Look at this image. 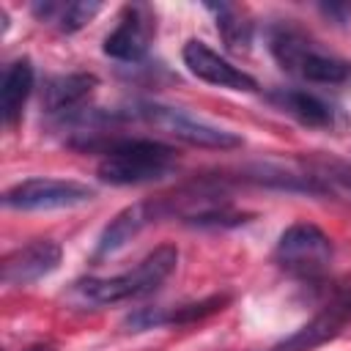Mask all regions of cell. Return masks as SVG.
Masks as SVG:
<instances>
[{"label":"cell","instance_id":"6da1fadb","mask_svg":"<svg viewBox=\"0 0 351 351\" xmlns=\"http://www.w3.org/2000/svg\"><path fill=\"white\" fill-rule=\"evenodd\" d=\"M178 250L173 244H162L154 252H148L132 271L115 274V277H88L77 282V291L93 302V304H115L129 302L154 293L176 269Z\"/></svg>","mask_w":351,"mask_h":351},{"label":"cell","instance_id":"e0dca14e","mask_svg":"<svg viewBox=\"0 0 351 351\" xmlns=\"http://www.w3.org/2000/svg\"><path fill=\"white\" fill-rule=\"evenodd\" d=\"M228 304V296H208V299H200V302H192V304H184V307H176L173 313H162V324H189V321H200L211 313H219L222 307Z\"/></svg>","mask_w":351,"mask_h":351},{"label":"cell","instance_id":"5bb4252c","mask_svg":"<svg viewBox=\"0 0 351 351\" xmlns=\"http://www.w3.org/2000/svg\"><path fill=\"white\" fill-rule=\"evenodd\" d=\"M269 99H271L285 115L296 118V121L304 123V126H329L332 118H335L332 107H329L324 99H318V96H313V93H307V90L280 88V90H274Z\"/></svg>","mask_w":351,"mask_h":351},{"label":"cell","instance_id":"7c38bea8","mask_svg":"<svg viewBox=\"0 0 351 351\" xmlns=\"http://www.w3.org/2000/svg\"><path fill=\"white\" fill-rule=\"evenodd\" d=\"M99 85V80L88 71H74V74H60V77H52L44 88V107L47 112H69L74 107H80L90 93L93 88Z\"/></svg>","mask_w":351,"mask_h":351},{"label":"cell","instance_id":"5b68a950","mask_svg":"<svg viewBox=\"0 0 351 351\" xmlns=\"http://www.w3.org/2000/svg\"><path fill=\"white\" fill-rule=\"evenodd\" d=\"M134 115H140L145 123L156 126V129H165L170 132L173 137L189 143V145H200V148H236L241 145V137L222 129V126H214L181 107H167V104H140L134 110Z\"/></svg>","mask_w":351,"mask_h":351},{"label":"cell","instance_id":"7a4b0ae2","mask_svg":"<svg viewBox=\"0 0 351 351\" xmlns=\"http://www.w3.org/2000/svg\"><path fill=\"white\" fill-rule=\"evenodd\" d=\"M176 165V148L156 140H118L99 162V178L112 186H137L165 178Z\"/></svg>","mask_w":351,"mask_h":351},{"label":"cell","instance_id":"9a60e30c","mask_svg":"<svg viewBox=\"0 0 351 351\" xmlns=\"http://www.w3.org/2000/svg\"><path fill=\"white\" fill-rule=\"evenodd\" d=\"M41 19L47 22H58V27L63 33H74L80 27H85L99 11H101V3L96 0H88V3H44V5H36L33 8Z\"/></svg>","mask_w":351,"mask_h":351},{"label":"cell","instance_id":"ac0fdd59","mask_svg":"<svg viewBox=\"0 0 351 351\" xmlns=\"http://www.w3.org/2000/svg\"><path fill=\"white\" fill-rule=\"evenodd\" d=\"M315 181L326 178L329 184H335L337 189L351 192V165L348 162H337V159H324L318 162V173L313 176Z\"/></svg>","mask_w":351,"mask_h":351},{"label":"cell","instance_id":"d6986e66","mask_svg":"<svg viewBox=\"0 0 351 351\" xmlns=\"http://www.w3.org/2000/svg\"><path fill=\"white\" fill-rule=\"evenodd\" d=\"M27 351H55L52 346H33V348H27Z\"/></svg>","mask_w":351,"mask_h":351},{"label":"cell","instance_id":"9c48e42d","mask_svg":"<svg viewBox=\"0 0 351 351\" xmlns=\"http://www.w3.org/2000/svg\"><path fill=\"white\" fill-rule=\"evenodd\" d=\"M348 321H351V288L340 291L332 304H326L310 324H304L288 340L277 343L271 351H313V348L324 346L326 340L337 337Z\"/></svg>","mask_w":351,"mask_h":351},{"label":"cell","instance_id":"2e32d148","mask_svg":"<svg viewBox=\"0 0 351 351\" xmlns=\"http://www.w3.org/2000/svg\"><path fill=\"white\" fill-rule=\"evenodd\" d=\"M208 8L217 14V27H219L225 44H228L233 52L247 49L250 41H252V22H247L244 14H241L236 5H228V3L208 5Z\"/></svg>","mask_w":351,"mask_h":351},{"label":"cell","instance_id":"3957f363","mask_svg":"<svg viewBox=\"0 0 351 351\" xmlns=\"http://www.w3.org/2000/svg\"><path fill=\"white\" fill-rule=\"evenodd\" d=\"M269 49L285 71H291L307 82L335 85V82L348 80V74H351V66L343 58H335V55L318 49L315 41H310L302 30H296L291 25H277L269 33Z\"/></svg>","mask_w":351,"mask_h":351},{"label":"cell","instance_id":"30bf717a","mask_svg":"<svg viewBox=\"0 0 351 351\" xmlns=\"http://www.w3.org/2000/svg\"><path fill=\"white\" fill-rule=\"evenodd\" d=\"M181 58H184L186 69H189L197 80H206V82H211V85L230 88V90H255V88H258V82H255L247 71L236 69L233 63H228L225 58H219L208 44H203V41H197V38H189V41L184 44Z\"/></svg>","mask_w":351,"mask_h":351},{"label":"cell","instance_id":"8992f818","mask_svg":"<svg viewBox=\"0 0 351 351\" xmlns=\"http://www.w3.org/2000/svg\"><path fill=\"white\" fill-rule=\"evenodd\" d=\"M96 192L88 184L66 178H27L3 192V206L16 211H52L90 203Z\"/></svg>","mask_w":351,"mask_h":351},{"label":"cell","instance_id":"8fae6325","mask_svg":"<svg viewBox=\"0 0 351 351\" xmlns=\"http://www.w3.org/2000/svg\"><path fill=\"white\" fill-rule=\"evenodd\" d=\"M165 214V206L162 200H145V203H134V206H126L121 214H115V219L104 228V233L99 236V247H96V255L104 258V255H112L118 250H123L145 225H151L156 217Z\"/></svg>","mask_w":351,"mask_h":351},{"label":"cell","instance_id":"277c9868","mask_svg":"<svg viewBox=\"0 0 351 351\" xmlns=\"http://www.w3.org/2000/svg\"><path fill=\"white\" fill-rule=\"evenodd\" d=\"M274 258H277L280 269H285L291 277L313 282L329 271L332 239L310 222H296L280 236Z\"/></svg>","mask_w":351,"mask_h":351},{"label":"cell","instance_id":"4fadbf2b","mask_svg":"<svg viewBox=\"0 0 351 351\" xmlns=\"http://www.w3.org/2000/svg\"><path fill=\"white\" fill-rule=\"evenodd\" d=\"M30 90H33V66H30V60L27 58L14 60L5 69L3 85H0V118H3V123H8V126L16 123Z\"/></svg>","mask_w":351,"mask_h":351},{"label":"cell","instance_id":"52a82bcc","mask_svg":"<svg viewBox=\"0 0 351 351\" xmlns=\"http://www.w3.org/2000/svg\"><path fill=\"white\" fill-rule=\"evenodd\" d=\"M156 22L148 5H126L115 30L104 38V55L115 60H140L148 52V44L154 38Z\"/></svg>","mask_w":351,"mask_h":351},{"label":"cell","instance_id":"ba28073f","mask_svg":"<svg viewBox=\"0 0 351 351\" xmlns=\"http://www.w3.org/2000/svg\"><path fill=\"white\" fill-rule=\"evenodd\" d=\"M60 258H63V250L58 241L52 239H38V241H30L14 252H8L3 258V282L5 285H27V282H36L47 274H52L58 266H60Z\"/></svg>","mask_w":351,"mask_h":351}]
</instances>
